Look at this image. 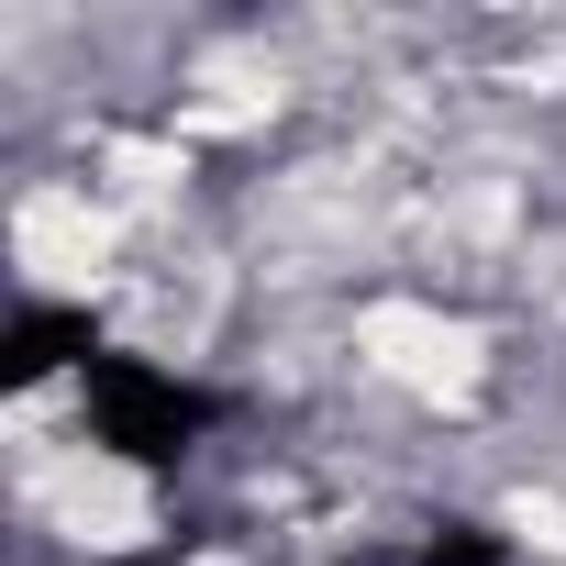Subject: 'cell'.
Returning a JSON list of instances; mask_svg holds the SVG:
<instances>
[{
  "label": "cell",
  "mask_w": 566,
  "mask_h": 566,
  "mask_svg": "<svg viewBox=\"0 0 566 566\" xmlns=\"http://www.w3.org/2000/svg\"><path fill=\"white\" fill-rule=\"evenodd\" d=\"M78 400H90V444L123 467H189V444L222 422V400L200 378H178L156 356H112V345L78 367Z\"/></svg>",
  "instance_id": "obj_1"
},
{
  "label": "cell",
  "mask_w": 566,
  "mask_h": 566,
  "mask_svg": "<svg viewBox=\"0 0 566 566\" xmlns=\"http://www.w3.org/2000/svg\"><path fill=\"white\" fill-rule=\"evenodd\" d=\"M101 356V334H90V312H23L12 323V378L34 389L45 367H90Z\"/></svg>",
  "instance_id": "obj_2"
}]
</instances>
